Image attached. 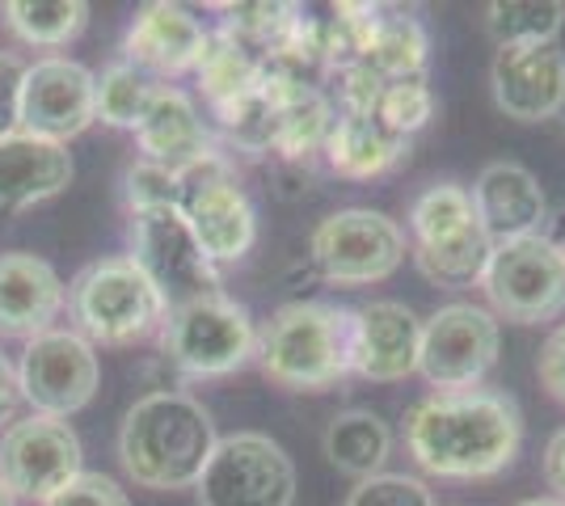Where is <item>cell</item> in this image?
<instances>
[{"instance_id": "cell-1", "label": "cell", "mask_w": 565, "mask_h": 506, "mask_svg": "<svg viewBox=\"0 0 565 506\" xmlns=\"http://www.w3.org/2000/svg\"><path fill=\"white\" fill-rule=\"evenodd\" d=\"M405 443L430 477L477 482L511 469L523 443V413L515 397L490 388L430 392L405 413Z\"/></svg>"}, {"instance_id": "cell-2", "label": "cell", "mask_w": 565, "mask_h": 506, "mask_svg": "<svg viewBox=\"0 0 565 506\" xmlns=\"http://www.w3.org/2000/svg\"><path fill=\"white\" fill-rule=\"evenodd\" d=\"M215 443L212 413L186 392L161 388L127 410L118 431V460L143 489H186L199 485Z\"/></svg>"}, {"instance_id": "cell-3", "label": "cell", "mask_w": 565, "mask_h": 506, "mask_svg": "<svg viewBox=\"0 0 565 506\" xmlns=\"http://www.w3.org/2000/svg\"><path fill=\"white\" fill-rule=\"evenodd\" d=\"M266 380L291 392H321L351 376V309L326 300L282 304L258 334Z\"/></svg>"}, {"instance_id": "cell-4", "label": "cell", "mask_w": 565, "mask_h": 506, "mask_svg": "<svg viewBox=\"0 0 565 506\" xmlns=\"http://www.w3.org/2000/svg\"><path fill=\"white\" fill-rule=\"evenodd\" d=\"M68 313L85 342L131 346L166 321L169 304L131 258H102L68 283Z\"/></svg>"}, {"instance_id": "cell-5", "label": "cell", "mask_w": 565, "mask_h": 506, "mask_svg": "<svg viewBox=\"0 0 565 506\" xmlns=\"http://www.w3.org/2000/svg\"><path fill=\"white\" fill-rule=\"evenodd\" d=\"M161 351L186 376H228L258 355V330L245 304L212 291L169 309L161 321Z\"/></svg>"}, {"instance_id": "cell-6", "label": "cell", "mask_w": 565, "mask_h": 506, "mask_svg": "<svg viewBox=\"0 0 565 506\" xmlns=\"http://www.w3.org/2000/svg\"><path fill=\"white\" fill-rule=\"evenodd\" d=\"M405 228L372 207L333 212L312 233V266L338 288H367L388 279L405 262Z\"/></svg>"}, {"instance_id": "cell-7", "label": "cell", "mask_w": 565, "mask_h": 506, "mask_svg": "<svg viewBox=\"0 0 565 506\" xmlns=\"http://www.w3.org/2000/svg\"><path fill=\"white\" fill-rule=\"evenodd\" d=\"M481 288L494 313L515 325L553 321L565 313V249L541 233L494 245Z\"/></svg>"}, {"instance_id": "cell-8", "label": "cell", "mask_w": 565, "mask_h": 506, "mask_svg": "<svg viewBox=\"0 0 565 506\" xmlns=\"http://www.w3.org/2000/svg\"><path fill=\"white\" fill-rule=\"evenodd\" d=\"M178 212L186 216L194 241L203 245V254L212 262H241L258 241L254 203L241 191V177L224 152H215L203 165L182 173Z\"/></svg>"}, {"instance_id": "cell-9", "label": "cell", "mask_w": 565, "mask_h": 506, "mask_svg": "<svg viewBox=\"0 0 565 506\" xmlns=\"http://www.w3.org/2000/svg\"><path fill=\"white\" fill-rule=\"evenodd\" d=\"M291 498L296 464L262 431L220 439L199 477V506H291Z\"/></svg>"}, {"instance_id": "cell-10", "label": "cell", "mask_w": 565, "mask_h": 506, "mask_svg": "<svg viewBox=\"0 0 565 506\" xmlns=\"http://www.w3.org/2000/svg\"><path fill=\"white\" fill-rule=\"evenodd\" d=\"M131 219H136L131 224V262L157 283L169 309L224 288L215 274V262L203 254V245L194 241L186 216L178 207H152Z\"/></svg>"}, {"instance_id": "cell-11", "label": "cell", "mask_w": 565, "mask_h": 506, "mask_svg": "<svg viewBox=\"0 0 565 506\" xmlns=\"http://www.w3.org/2000/svg\"><path fill=\"white\" fill-rule=\"evenodd\" d=\"M498 321L477 304H448L423 321L418 372L439 392L477 388L498 363Z\"/></svg>"}, {"instance_id": "cell-12", "label": "cell", "mask_w": 565, "mask_h": 506, "mask_svg": "<svg viewBox=\"0 0 565 506\" xmlns=\"http://www.w3.org/2000/svg\"><path fill=\"white\" fill-rule=\"evenodd\" d=\"M81 473V439L64 418L30 413L0 434V482L13 498L47 503Z\"/></svg>"}, {"instance_id": "cell-13", "label": "cell", "mask_w": 565, "mask_h": 506, "mask_svg": "<svg viewBox=\"0 0 565 506\" xmlns=\"http://www.w3.org/2000/svg\"><path fill=\"white\" fill-rule=\"evenodd\" d=\"M102 367H97L94 342L72 330H47L30 337L18 363V388L34 406V413L68 418L94 401Z\"/></svg>"}, {"instance_id": "cell-14", "label": "cell", "mask_w": 565, "mask_h": 506, "mask_svg": "<svg viewBox=\"0 0 565 506\" xmlns=\"http://www.w3.org/2000/svg\"><path fill=\"white\" fill-rule=\"evenodd\" d=\"M97 119V76L68 55H51L25 68L22 131L64 144Z\"/></svg>"}, {"instance_id": "cell-15", "label": "cell", "mask_w": 565, "mask_h": 506, "mask_svg": "<svg viewBox=\"0 0 565 506\" xmlns=\"http://www.w3.org/2000/svg\"><path fill=\"white\" fill-rule=\"evenodd\" d=\"M423 321L401 300H372L351 309V372L376 385L405 380L418 372Z\"/></svg>"}, {"instance_id": "cell-16", "label": "cell", "mask_w": 565, "mask_h": 506, "mask_svg": "<svg viewBox=\"0 0 565 506\" xmlns=\"http://www.w3.org/2000/svg\"><path fill=\"white\" fill-rule=\"evenodd\" d=\"M494 101L507 119L544 122L565 106V51L548 47H498L494 68Z\"/></svg>"}, {"instance_id": "cell-17", "label": "cell", "mask_w": 565, "mask_h": 506, "mask_svg": "<svg viewBox=\"0 0 565 506\" xmlns=\"http://www.w3.org/2000/svg\"><path fill=\"white\" fill-rule=\"evenodd\" d=\"M72 182L68 144H55L30 131L0 136V216H13L25 207H39Z\"/></svg>"}, {"instance_id": "cell-18", "label": "cell", "mask_w": 565, "mask_h": 506, "mask_svg": "<svg viewBox=\"0 0 565 506\" xmlns=\"http://www.w3.org/2000/svg\"><path fill=\"white\" fill-rule=\"evenodd\" d=\"M472 212L477 224L486 228V237L494 245L519 241V237H536L548 203L532 169L515 165V161H494L481 169L477 186H472Z\"/></svg>"}, {"instance_id": "cell-19", "label": "cell", "mask_w": 565, "mask_h": 506, "mask_svg": "<svg viewBox=\"0 0 565 506\" xmlns=\"http://www.w3.org/2000/svg\"><path fill=\"white\" fill-rule=\"evenodd\" d=\"M207 47V30L203 22L169 0H152L136 13V22L127 30V64H136L143 73L182 76L199 68Z\"/></svg>"}, {"instance_id": "cell-20", "label": "cell", "mask_w": 565, "mask_h": 506, "mask_svg": "<svg viewBox=\"0 0 565 506\" xmlns=\"http://www.w3.org/2000/svg\"><path fill=\"white\" fill-rule=\"evenodd\" d=\"M136 140H140L143 161L169 169L178 177L190 173L194 165H203L207 157H215L212 131L199 119V106L173 85H157L152 106L136 127Z\"/></svg>"}, {"instance_id": "cell-21", "label": "cell", "mask_w": 565, "mask_h": 506, "mask_svg": "<svg viewBox=\"0 0 565 506\" xmlns=\"http://www.w3.org/2000/svg\"><path fill=\"white\" fill-rule=\"evenodd\" d=\"M64 309L55 266L34 254H0V337H39Z\"/></svg>"}, {"instance_id": "cell-22", "label": "cell", "mask_w": 565, "mask_h": 506, "mask_svg": "<svg viewBox=\"0 0 565 506\" xmlns=\"http://www.w3.org/2000/svg\"><path fill=\"white\" fill-rule=\"evenodd\" d=\"M262 85L275 101V152L287 161H308L312 152H326V140L338 122L330 97L317 85L266 73V68H262Z\"/></svg>"}, {"instance_id": "cell-23", "label": "cell", "mask_w": 565, "mask_h": 506, "mask_svg": "<svg viewBox=\"0 0 565 506\" xmlns=\"http://www.w3.org/2000/svg\"><path fill=\"white\" fill-rule=\"evenodd\" d=\"M405 152H409V140L397 136L393 127H384L376 115H342L326 140V161L333 165V173L354 177V182L380 177Z\"/></svg>"}, {"instance_id": "cell-24", "label": "cell", "mask_w": 565, "mask_h": 506, "mask_svg": "<svg viewBox=\"0 0 565 506\" xmlns=\"http://www.w3.org/2000/svg\"><path fill=\"white\" fill-rule=\"evenodd\" d=\"M388 452H393V431L372 410L338 413L330 422V431H326V456H330V464L338 473H347V477H359V482L380 477Z\"/></svg>"}, {"instance_id": "cell-25", "label": "cell", "mask_w": 565, "mask_h": 506, "mask_svg": "<svg viewBox=\"0 0 565 506\" xmlns=\"http://www.w3.org/2000/svg\"><path fill=\"white\" fill-rule=\"evenodd\" d=\"M490 254H494V241L486 237V228L472 219L460 233H448L439 241L414 245V262L423 270L430 283L439 288H472L481 283L486 266H490Z\"/></svg>"}, {"instance_id": "cell-26", "label": "cell", "mask_w": 565, "mask_h": 506, "mask_svg": "<svg viewBox=\"0 0 565 506\" xmlns=\"http://www.w3.org/2000/svg\"><path fill=\"white\" fill-rule=\"evenodd\" d=\"M426 30L418 18H405V13H384L380 9V22L363 47V60L380 80H409V76H426Z\"/></svg>"}, {"instance_id": "cell-27", "label": "cell", "mask_w": 565, "mask_h": 506, "mask_svg": "<svg viewBox=\"0 0 565 506\" xmlns=\"http://www.w3.org/2000/svg\"><path fill=\"white\" fill-rule=\"evenodd\" d=\"M4 25L30 47H68L89 25L85 0H9Z\"/></svg>"}, {"instance_id": "cell-28", "label": "cell", "mask_w": 565, "mask_h": 506, "mask_svg": "<svg viewBox=\"0 0 565 506\" xmlns=\"http://www.w3.org/2000/svg\"><path fill=\"white\" fill-rule=\"evenodd\" d=\"M194 73H199V85H203V94L215 110V106L249 94L258 85L262 60L245 43H236L228 30H220V34H207V47H203V60H199Z\"/></svg>"}, {"instance_id": "cell-29", "label": "cell", "mask_w": 565, "mask_h": 506, "mask_svg": "<svg viewBox=\"0 0 565 506\" xmlns=\"http://www.w3.org/2000/svg\"><path fill=\"white\" fill-rule=\"evenodd\" d=\"M565 22L557 0H494L486 4V25L498 47H548Z\"/></svg>"}, {"instance_id": "cell-30", "label": "cell", "mask_w": 565, "mask_h": 506, "mask_svg": "<svg viewBox=\"0 0 565 506\" xmlns=\"http://www.w3.org/2000/svg\"><path fill=\"white\" fill-rule=\"evenodd\" d=\"M157 94V80L136 68V64H110L106 73L97 76V119L122 127V131H136L152 106Z\"/></svg>"}, {"instance_id": "cell-31", "label": "cell", "mask_w": 565, "mask_h": 506, "mask_svg": "<svg viewBox=\"0 0 565 506\" xmlns=\"http://www.w3.org/2000/svg\"><path fill=\"white\" fill-rule=\"evenodd\" d=\"M215 119L224 127L228 144L249 152V157H266L275 152V101L266 94V85H254L249 94L233 97L224 106H215Z\"/></svg>"}, {"instance_id": "cell-32", "label": "cell", "mask_w": 565, "mask_h": 506, "mask_svg": "<svg viewBox=\"0 0 565 506\" xmlns=\"http://www.w3.org/2000/svg\"><path fill=\"white\" fill-rule=\"evenodd\" d=\"M472 219H477L472 194L465 186H456V182H439L426 194H418V203L409 212V233H414V245H426L448 237V233H460Z\"/></svg>"}, {"instance_id": "cell-33", "label": "cell", "mask_w": 565, "mask_h": 506, "mask_svg": "<svg viewBox=\"0 0 565 506\" xmlns=\"http://www.w3.org/2000/svg\"><path fill=\"white\" fill-rule=\"evenodd\" d=\"M220 13H228V18H224V30L233 34L236 43H245L258 60H266V55L282 43V34L291 30L300 9H296V4L249 0V4H220Z\"/></svg>"}, {"instance_id": "cell-34", "label": "cell", "mask_w": 565, "mask_h": 506, "mask_svg": "<svg viewBox=\"0 0 565 506\" xmlns=\"http://www.w3.org/2000/svg\"><path fill=\"white\" fill-rule=\"evenodd\" d=\"M435 115V94H430V85H426V76H409V80H388L384 85V94H380V106H376V119L384 127H393L397 136H414V131H423L426 122Z\"/></svg>"}, {"instance_id": "cell-35", "label": "cell", "mask_w": 565, "mask_h": 506, "mask_svg": "<svg viewBox=\"0 0 565 506\" xmlns=\"http://www.w3.org/2000/svg\"><path fill=\"white\" fill-rule=\"evenodd\" d=\"M182 198V177L169 169L152 165V161H136L127 169V207L131 216L152 212V207H178Z\"/></svg>"}, {"instance_id": "cell-36", "label": "cell", "mask_w": 565, "mask_h": 506, "mask_svg": "<svg viewBox=\"0 0 565 506\" xmlns=\"http://www.w3.org/2000/svg\"><path fill=\"white\" fill-rule=\"evenodd\" d=\"M347 506H435V503H430V489L418 477L380 473V477H367V482L354 485Z\"/></svg>"}, {"instance_id": "cell-37", "label": "cell", "mask_w": 565, "mask_h": 506, "mask_svg": "<svg viewBox=\"0 0 565 506\" xmlns=\"http://www.w3.org/2000/svg\"><path fill=\"white\" fill-rule=\"evenodd\" d=\"M43 506H131V503H127V494H122L110 477H102V473H81V477L64 485L60 494H51Z\"/></svg>"}, {"instance_id": "cell-38", "label": "cell", "mask_w": 565, "mask_h": 506, "mask_svg": "<svg viewBox=\"0 0 565 506\" xmlns=\"http://www.w3.org/2000/svg\"><path fill=\"white\" fill-rule=\"evenodd\" d=\"M22 80H25V64L18 55L0 51V136H9V131L22 127Z\"/></svg>"}, {"instance_id": "cell-39", "label": "cell", "mask_w": 565, "mask_h": 506, "mask_svg": "<svg viewBox=\"0 0 565 506\" xmlns=\"http://www.w3.org/2000/svg\"><path fill=\"white\" fill-rule=\"evenodd\" d=\"M536 376L548 388V397L565 406V325H557L553 334L544 337L541 359H536Z\"/></svg>"}, {"instance_id": "cell-40", "label": "cell", "mask_w": 565, "mask_h": 506, "mask_svg": "<svg viewBox=\"0 0 565 506\" xmlns=\"http://www.w3.org/2000/svg\"><path fill=\"white\" fill-rule=\"evenodd\" d=\"M544 482L557 494V503H565V427L544 448Z\"/></svg>"}, {"instance_id": "cell-41", "label": "cell", "mask_w": 565, "mask_h": 506, "mask_svg": "<svg viewBox=\"0 0 565 506\" xmlns=\"http://www.w3.org/2000/svg\"><path fill=\"white\" fill-rule=\"evenodd\" d=\"M18 397H22V388H18V372H13V363L0 355V418H9V413H13Z\"/></svg>"}, {"instance_id": "cell-42", "label": "cell", "mask_w": 565, "mask_h": 506, "mask_svg": "<svg viewBox=\"0 0 565 506\" xmlns=\"http://www.w3.org/2000/svg\"><path fill=\"white\" fill-rule=\"evenodd\" d=\"M519 506H565V503H557V498H527V503H519Z\"/></svg>"}, {"instance_id": "cell-43", "label": "cell", "mask_w": 565, "mask_h": 506, "mask_svg": "<svg viewBox=\"0 0 565 506\" xmlns=\"http://www.w3.org/2000/svg\"><path fill=\"white\" fill-rule=\"evenodd\" d=\"M0 506H18V498H13L9 489H4V482H0Z\"/></svg>"}]
</instances>
